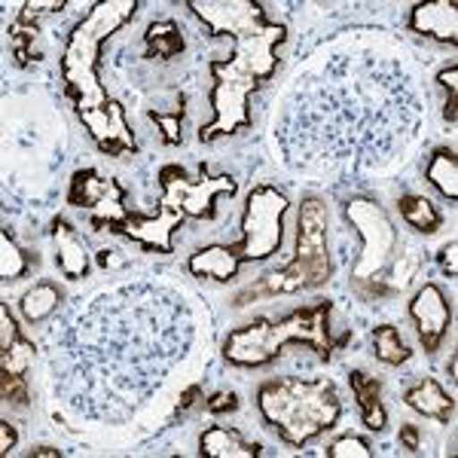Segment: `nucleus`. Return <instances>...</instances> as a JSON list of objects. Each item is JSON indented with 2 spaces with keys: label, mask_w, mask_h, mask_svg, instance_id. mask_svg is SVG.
I'll use <instances>...</instances> for the list:
<instances>
[{
  "label": "nucleus",
  "mask_w": 458,
  "mask_h": 458,
  "mask_svg": "<svg viewBox=\"0 0 458 458\" xmlns=\"http://www.w3.org/2000/svg\"><path fill=\"white\" fill-rule=\"evenodd\" d=\"M77 302L49 336L55 391L80 416L125 422L193 343L190 309L159 284H123Z\"/></svg>",
  "instance_id": "f257e3e1"
},
{
  "label": "nucleus",
  "mask_w": 458,
  "mask_h": 458,
  "mask_svg": "<svg viewBox=\"0 0 458 458\" xmlns=\"http://www.w3.org/2000/svg\"><path fill=\"white\" fill-rule=\"evenodd\" d=\"M293 83L276 123V141L293 168H386L425 123V101L401 55L324 53Z\"/></svg>",
  "instance_id": "f03ea898"
},
{
  "label": "nucleus",
  "mask_w": 458,
  "mask_h": 458,
  "mask_svg": "<svg viewBox=\"0 0 458 458\" xmlns=\"http://www.w3.org/2000/svg\"><path fill=\"white\" fill-rule=\"evenodd\" d=\"M190 10L202 19L211 37H233V58H211V107L214 120L199 129V141L211 144L224 135L248 129V98L257 86L276 73V47L284 40V25L266 19L263 4L257 0H190Z\"/></svg>",
  "instance_id": "7ed1b4c3"
},
{
  "label": "nucleus",
  "mask_w": 458,
  "mask_h": 458,
  "mask_svg": "<svg viewBox=\"0 0 458 458\" xmlns=\"http://www.w3.org/2000/svg\"><path fill=\"white\" fill-rule=\"evenodd\" d=\"M135 13L138 0H105V4H95L89 10V16L73 25L62 55L64 95L77 107V116L86 125L89 138L107 157H123V153L138 150L129 123H125V110L114 98H107L105 86L98 80L101 43L114 31H120Z\"/></svg>",
  "instance_id": "20e7f679"
},
{
  "label": "nucleus",
  "mask_w": 458,
  "mask_h": 458,
  "mask_svg": "<svg viewBox=\"0 0 458 458\" xmlns=\"http://www.w3.org/2000/svg\"><path fill=\"white\" fill-rule=\"evenodd\" d=\"M159 190H162V202L157 217H141V214H129L114 233L129 235L138 245L159 250V254H172V235L174 229L183 224L187 217L193 220H214L217 208H214V199L220 193L233 196L239 190V183L229 174H208V165H199V177L190 181L187 172L181 165H162L159 174Z\"/></svg>",
  "instance_id": "39448f33"
},
{
  "label": "nucleus",
  "mask_w": 458,
  "mask_h": 458,
  "mask_svg": "<svg viewBox=\"0 0 458 458\" xmlns=\"http://www.w3.org/2000/svg\"><path fill=\"white\" fill-rule=\"evenodd\" d=\"M330 312H334L330 302H315V306L297 309L282 321L257 318L226 336L224 358L233 367H263L276 360L284 345H312L321 358H330L354 339L352 330H345L339 339L330 336Z\"/></svg>",
  "instance_id": "423d86ee"
},
{
  "label": "nucleus",
  "mask_w": 458,
  "mask_h": 458,
  "mask_svg": "<svg viewBox=\"0 0 458 458\" xmlns=\"http://www.w3.org/2000/svg\"><path fill=\"white\" fill-rule=\"evenodd\" d=\"M257 410L287 446L297 449H302L318 434L336 428L339 416H343V403H339L334 382L300 379V376L263 382L257 391Z\"/></svg>",
  "instance_id": "0eeeda50"
},
{
  "label": "nucleus",
  "mask_w": 458,
  "mask_h": 458,
  "mask_svg": "<svg viewBox=\"0 0 458 458\" xmlns=\"http://www.w3.org/2000/svg\"><path fill=\"white\" fill-rule=\"evenodd\" d=\"M327 205L318 196H306L300 205L297 220V250L278 272H269L254 287L242 291L235 297V306H248L254 300L278 297V293H297V291H315L324 287L334 276V263H330L327 250Z\"/></svg>",
  "instance_id": "6e6552de"
},
{
  "label": "nucleus",
  "mask_w": 458,
  "mask_h": 458,
  "mask_svg": "<svg viewBox=\"0 0 458 458\" xmlns=\"http://www.w3.org/2000/svg\"><path fill=\"white\" fill-rule=\"evenodd\" d=\"M345 217L360 235V254L352 269V284L360 300H386L391 297L386 276L397 254V229L388 220L386 208L370 199H352L345 205Z\"/></svg>",
  "instance_id": "1a4fd4ad"
},
{
  "label": "nucleus",
  "mask_w": 458,
  "mask_h": 458,
  "mask_svg": "<svg viewBox=\"0 0 458 458\" xmlns=\"http://www.w3.org/2000/svg\"><path fill=\"white\" fill-rule=\"evenodd\" d=\"M284 214H287L284 193H278L269 183L250 190L245 214H242V239L235 242V245H229L233 254L239 257L242 263L269 260V257L282 248Z\"/></svg>",
  "instance_id": "9d476101"
},
{
  "label": "nucleus",
  "mask_w": 458,
  "mask_h": 458,
  "mask_svg": "<svg viewBox=\"0 0 458 458\" xmlns=\"http://www.w3.org/2000/svg\"><path fill=\"white\" fill-rule=\"evenodd\" d=\"M410 318L416 321L419 339H422L425 352L434 354L440 349L443 336H446V327L453 321V309L446 302V293L440 291L437 284H425L416 297L410 300Z\"/></svg>",
  "instance_id": "9b49d317"
},
{
  "label": "nucleus",
  "mask_w": 458,
  "mask_h": 458,
  "mask_svg": "<svg viewBox=\"0 0 458 458\" xmlns=\"http://www.w3.org/2000/svg\"><path fill=\"white\" fill-rule=\"evenodd\" d=\"M406 28H410L412 34L434 37V40L455 47L458 43V6L453 0L419 4V6H412L410 19H406Z\"/></svg>",
  "instance_id": "f8f14e48"
},
{
  "label": "nucleus",
  "mask_w": 458,
  "mask_h": 458,
  "mask_svg": "<svg viewBox=\"0 0 458 458\" xmlns=\"http://www.w3.org/2000/svg\"><path fill=\"white\" fill-rule=\"evenodd\" d=\"M116 196H125L123 183L116 177H101L98 172L92 168H83L71 177V190H68V202L77 205V208H98L101 202L107 199H116Z\"/></svg>",
  "instance_id": "ddd939ff"
},
{
  "label": "nucleus",
  "mask_w": 458,
  "mask_h": 458,
  "mask_svg": "<svg viewBox=\"0 0 458 458\" xmlns=\"http://www.w3.org/2000/svg\"><path fill=\"white\" fill-rule=\"evenodd\" d=\"M64 4H55V0H47V4H25L16 21L10 25V47H13V58H16L19 68L31 64L34 58V37H37V19L49 10H62Z\"/></svg>",
  "instance_id": "4468645a"
},
{
  "label": "nucleus",
  "mask_w": 458,
  "mask_h": 458,
  "mask_svg": "<svg viewBox=\"0 0 458 458\" xmlns=\"http://www.w3.org/2000/svg\"><path fill=\"white\" fill-rule=\"evenodd\" d=\"M53 239H55V263H58V269L64 272V278H71V282L83 278L89 272V254H86L83 239L77 235V229L64 217H55Z\"/></svg>",
  "instance_id": "2eb2a0df"
},
{
  "label": "nucleus",
  "mask_w": 458,
  "mask_h": 458,
  "mask_svg": "<svg viewBox=\"0 0 458 458\" xmlns=\"http://www.w3.org/2000/svg\"><path fill=\"white\" fill-rule=\"evenodd\" d=\"M199 453L208 458H260L263 446L242 437L239 431L224 425H211L208 431H202L199 437Z\"/></svg>",
  "instance_id": "dca6fc26"
},
{
  "label": "nucleus",
  "mask_w": 458,
  "mask_h": 458,
  "mask_svg": "<svg viewBox=\"0 0 458 458\" xmlns=\"http://www.w3.org/2000/svg\"><path fill=\"white\" fill-rule=\"evenodd\" d=\"M403 403L410 406V410L422 412L425 419H434V422H449L455 412V401L440 388V382H434V379H422L412 388H406Z\"/></svg>",
  "instance_id": "f3484780"
},
{
  "label": "nucleus",
  "mask_w": 458,
  "mask_h": 458,
  "mask_svg": "<svg viewBox=\"0 0 458 458\" xmlns=\"http://www.w3.org/2000/svg\"><path fill=\"white\" fill-rule=\"evenodd\" d=\"M239 266H242V260L233 254L229 245H208V248L196 250V254L187 260L190 276L214 278V282H233Z\"/></svg>",
  "instance_id": "a211bd4d"
},
{
  "label": "nucleus",
  "mask_w": 458,
  "mask_h": 458,
  "mask_svg": "<svg viewBox=\"0 0 458 458\" xmlns=\"http://www.w3.org/2000/svg\"><path fill=\"white\" fill-rule=\"evenodd\" d=\"M349 382H352V394L358 397L360 419H364V425L370 428V431H386L388 412H386V406H382V386H379V379L367 376L364 370H352Z\"/></svg>",
  "instance_id": "6ab92c4d"
},
{
  "label": "nucleus",
  "mask_w": 458,
  "mask_h": 458,
  "mask_svg": "<svg viewBox=\"0 0 458 458\" xmlns=\"http://www.w3.org/2000/svg\"><path fill=\"white\" fill-rule=\"evenodd\" d=\"M425 177L440 196L449 202H458V157L449 147H437L425 165Z\"/></svg>",
  "instance_id": "aec40b11"
},
{
  "label": "nucleus",
  "mask_w": 458,
  "mask_h": 458,
  "mask_svg": "<svg viewBox=\"0 0 458 458\" xmlns=\"http://www.w3.org/2000/svg\"><path fill=\"white\" fill-rule=\"evenodd\" d=\"M62 287H58L55 282H37L31 291L21 297V315L28 318L31 324H40L47 321L49 315L58 312V306H62Z\"/></svg>",
  "instance_id": "412c9836"
},
{
  "label": "nucleus",
  "mask_w": 458,
  "mask_h": 458,
  "mask_svg": "<svg viewBox=\"0 0 458 458\" xmlns=\"http://www.w3.org/2000/svg\"><path fill=\"white\" fill-rule=\"evenodd\" d=\"M144 47L147 58H174L177 53H183V34L172 19L153 21L144 34Z\"/></svg>",
  "instance_id": "4be33fe9"
},
{
  "label": "nucleus",
  "mask_w": 458,
  "mask_h": 458,
  "mask_svg": "<svg viewBox=\"0 0 458 458\" xmlns=\"http://www.w3.org/2000/svg\"><path fill=\"white\" fill-rule=\"evenodd\" d=\"M397 205H401V214H403L406 224H410L412 229H419V233L431 235L440 229V211L434 208L431 199L410 193V196H401V202Z\"/></svg>",
  "instance_id": "5701e85b"
},
{
  "label": "nucleus",
  "mask_w": 458,
  "mask_h": 458,
  "mask_svg": "<svg viewBox=\"0 0 458 458\" xmlns=\"http://www.w3.org/2000/svg\"><path fill=\"white\" fill-rule=\"evenodd\" d=\"M373 352L382 364H391V367L410 360V349H406L401 330H397L394 324H379V327L373 330Z\"/></svg>",
  "instance_id": "b1692460"
},
{
  "label": "nucleus",
  "mask_w": 458,
  "mask_h": 458,
  "mask_svg": "<svg viewBox=\"0 0 458 458\" xmlns=\"http://www.w3.org/2000/svg\"><path fill=\"white\" fill-rule=\"evenodd\" d=\"M28 272V257L16 242L10 239V233H0V278L4 282H19Z\"/></svg>",
  "instance_id": "393cba45"
},
{
  "label": "nucleus",
  "mask_w": 458,
  "mask_h": 458,
  "mask_svg": "<svg viewBox=\"0 0 458 458\" xmlns=\"http://www.w3.org/2000/svg\"><path fill=\"white\" fill-rule=\"evenodd\" d=\"M34 360V343H28L25 336H19L10 349H4L0 354V370H10V373H25Z\"/></svg>",
  "instance_id": "a878e982"
},
{
  "label": "nucleus",
  "mask_w": 458,
  "mask_h": 458,
  "mask_svg": "<svg viewBox=\"0 0 458 458\" xmlns=\"http://www.w3.org/2000/svg\"><path fill=\"white\" fill-rule=\"evenodd\" d=\"M0 397L13 406H28L31 394H28V382L25 373H10V370H0Z\"/></svg>",
  "instance_id": "bb28decb"
},
{
  "label": "nucleus",
  "mask_w": 458,
  "mask_h": 458,
  "mask_svg": "<svg viewBox=\"0 0 458 458\" xmlns=\"http://www.w3.org/2000/svg\"><path fill=\"white\" fill-rule=\"evenodd\" d=\"M324 455L327 458H373V449H370V443L360 437H343V440L330 443V446L324 449Z\"/></svg>",
  "instance_id": "cd10ccee"
},
{
  "label": "nucleus",
  "mask_w": 458,
  "mask_h": 458,
  "mask_svg": "<svg viewBox=\"0 0 458 458\" xmlns=\"http://www.w3.org/2000/svg\"><path fill=\"white\" fill-rule=\"evenodd\" d=\"M437 83L446 89V107H443V116L449 120V125H455V116H458V68L449 64L446 71L437 73Z\"/></svg>",
  "instance_id": "c85d7f7f"
},
{
  "label": "nucleus",
  "mask_w": 458,
  "mask_h": 458,
  "mask_svg": "<svg viewBox=\"0 0 458 458\" xmlns=\"http://www.w3.org/2000/svg\"><path fill=\"white\" fill-rule=\"evenodd\" d=\"M150 120L162 129V141H165V144H181L183 110H181V114H150Z\"/></svg>",
  "instance_id": "c756f323"
},
{
  "label": "nucleus",
  "mask_w": 458,
  "mask_h": 458,
  "mask_svg": "<svg viewBox=\"0 0 458 458\" xmlns=\"http://www.w3.org/2000/svg\"><path fill=\"white\" fill-rule=\"evenodd\" d=\"M21 334H19V327H16V321H13V312H10V306H0V352L4 349H10L13 343H16Z\"/></svg>",
  "instance_id": "7c9ffc66"
},
{
  "label": "nucleus",
  "mask_w": 458,
  "mask_h": 458,
  "mask_svg": "<svg viewBox=\"0 0 458 458\" xmlns=\"http://www.w3.org/2000/svg\"><path fill=\"white\" fill-rule=\"evenodd\" d=\"M205 410H208V412H233V410H239V394H233V391H217V394H214L211 401L205 403Z\"/></svg>",
  "instance_id": "2f4dec72"
},
{
  "label": "nucleus",
  "mask_w": 458,
  "mask_h": 458,
  "mask_svg": "<svg viewBox=\"0 0 458 458\" xmlns=\"http://www.w3.org/2000/svg\"><path fill=\"white\" fill-rule=\"evenodd\" d=\"M455 254H458V242L453 239V242H449V245H443L440 257H437V260H440V269L446 272L449 278L458 276V257H455Z\"/></svg>",
  "instance_id": "473e14b6"
},
{
  "label": "nucleus",
  "mask_w": 458,
  "mask_h": 458,
  "mask_svg": "<svg viewBox=\"0 0 458 458\" xmlns=\"http://www.w3.org/2000/svg\"><path fill=\"white\" fill-rule=\"evenodd\" d=\"M401 446L406 453H419V446H422V434H419L416 425H401Z\"/></svg>",
  "instance_id": "72a5a7b5"
},
{
  "label": "nucleus",
  "mask_w": 458,
  "mask_h": 458,
  "mask_svg": "<svg viewBox=\"0 0 458 458\" xmlns=\"http://www.w3.org/2000/svg\"><path fill=\"white\" fill-rule=\"evenodd\" d=\"M199 397H202V386H199V382H193V386H190L181 394V401H177V412H181V416H183V412H190L199 403Z\"/></svg>",
  "instance_id": "f704fd0d"
},
{
  "label": "nucleus",
  "mask_w": 458,
  "mask_h": 458,
  "mask_svg": "<svg viewBox=\"0 0 458 458\" xmlns=\"http://www.w3.org/2000/svg\"><path fill=\"white\" fill-rule=\"evenodd\" d=\"M16 440H19L16 428H13L10 422H0V453L10 455L13 446H16Z\"/></svg>",
  "instance_id": "c9c22d12"
},
{
  "label": "nucleus",
  "mask_w": 458,
  "mask_h": 458,
  "mask_svg": "<svg viewBox=\"0 0 458 458\" xmlns=\"http://www.w3.org/2000/svg\"><path fill=\"white\" fill-rule=\"evenodd\" d=\"M62 453L58 449H53V446H37L34 453H31V458H58Z\"/></svg>",
  "instance_id": "e433bc0d"
},
{
  "label": "nucleus",
  "mask_w": 458,
  "mask_h": 458,
  "mask_svg": "<svg viewBox=\"0 0 458 458\" xmlns=\"http://www.w3.org/2000/svg\"><path fill=\"white\" fill-rule=\"evenodd\" d=\"M455 373H458V354L449 358V379H455Z\"/></svg>",
  "instance_id": "4c0bfd02"
}]
</instances>
